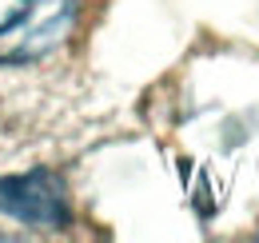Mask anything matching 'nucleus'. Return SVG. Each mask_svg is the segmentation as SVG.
<instances>
[{
  "label": "nucleus",
  "instance_id": "nucleus-1",
  "mask_svg": "<svg viewBox=\"0 0 259 243\" xmlns=\"http://www.w3.org/2000/svg\"><path fill=\"white\" fill-rule=\"evenodd\" d=\"M80 16V0H20L0 24V64H32L56 52Z\"/></svg>",
  "mask_w": 259,
  "mask_h": 243
},
{
  "label": "nucleus",
  "instance_id": "nucleus-2",
  "mask_svg": "<svg viewBox=\"0 0 259 243\" xmlns=\"http://www.w3.org/2000/svg\"><path fill=\"white\" fill-rule=\"evenodd\" d=\"M0 212L28 227H68V187L56 172L32 168L24 176H0Z\"/></svg>",
  "mask_w": 259,
  "mask_h": 243
}]
</instances>
